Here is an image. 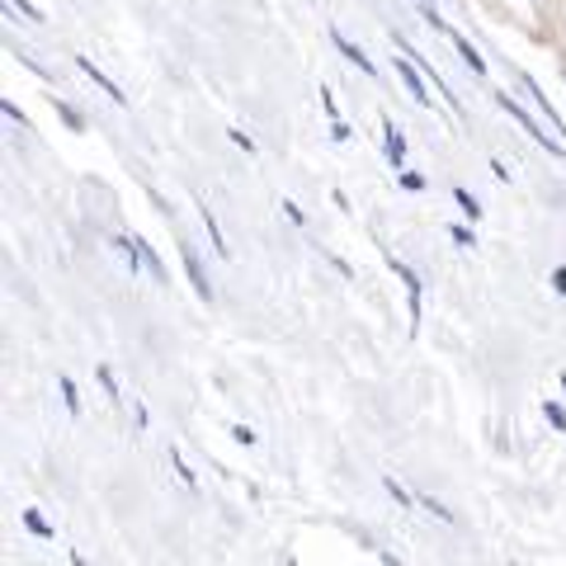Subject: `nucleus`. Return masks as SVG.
Wrapping results in <instances>:
<instances>
[{
  "label": "nucleus",
  "instance_id": "nucleus-1",
  "mask_svg": "<svg viewBox=\"0 0 566 566\" xmlns=\"http://www.w3.org/2000/svg\"><path fill=\"white\" fill-rule=\"evenodd\" d=\"M501 109H505L510 118H520V123H524V133H528V137H534V142H538V147H547V151H557V156H562V142H557V137H547V133L538 128V123H534V118H528V114H524V109H520V104H515V99H510V95H501Z\"/></svg>",
  "mask_w": 566,
  "mask_h": 566
},
{
  "label": "nucleus",
  "instance_id": "nucleus-2",
  "mask_svg": "<svg viewBox=\"0 0 566 566\" xmlns=\"http://www.w3.org/2000/svg\"><path fill=\"white\" fill-rule=\"evenodd\" d=\"M524 91H528V95H534V104H538V109H543V118H547V123H553V133H566V123H562V118L553 114V104H547V95L538 91V81H534V76H524Z\"/></svg>",
  "mask_w": 566,
  "mask_h": 566
},
{
  "label": "nucleus",
  "instance_id": "nucleus-3",
  "mask_svg": "<svg viewBox=\"0 0 566 566\" xmlns=\"http://www.w3.org/2000/svg\"><path fill=\"white\" fill-rule=\"evenodd\" d=\"M331 39H335V48H340V52H345V57H349L354 66H359V71H368V76H374V62H368V57H364V52H359V48H354V43L345 39V33H340V29H335V33H331Z\"/></svg>",
  "mask_w": 566,
  "mask_h": 566
},
{
  "label": "nucleus",
  "instance_id": "nucleus-4",
  "mask_svg": "<svg viewBox=\"0 0 566 566\" xmlns=\"http://www.w3.org/2000/svg\"><path fill=\"white\" fill-rule=\"evenodd\" d=\"M397 71H401V81H406V91H411V99L416 104H430V95H424V81L416 76V66L411 62H397Z\"/></svg>",
  "mask_w": 566,
  "mask_h": 566
},
{
  "label": "nucleus",
  "instance_id": "nucleus-5",
  "mask_svg": "<svg viewBox=\"0 0 566 566\" xmlns=\"http://www.w3.org/2000/svg\"><path fill=\"white\" fill-rule=\"evenodd\" d=\"M449 39H453V48H458V52H463V62H468V66L476 71V76H482V71H486V62L476 57V48H472V43L463 39V33H449Z\"/></svg>",
  "mask_w": 566,
  "mask_h": 566
},
{
  "label": "nucleus",
  "instance_id": "nucleus-6",
  "mask_svg": "<svg viewBox=\"0 0 566 566\" xmlns=\"http://www.w3.org/2000/svg\"><path fill=\"white\" fill-rule=\"evenodd\" d=\"M185 264H189V279H193V289H199V297H212L208 279H203V270H199V260H193V251H189V245H185Z\"/></svg>",
  "mask_w": 566,
  "mask_h": 566
},
{
  "label": "nucleus",
  "instance_id": "nucleus-7",
  "mask_svg": "<svg viewBox=\"0 0 566 566\" xmlns=\"http://www.w3.org/2000/svg\"><path fill=\"white\" fill-rule=\"evenodd\" d=\"M382 128H387V156H392V161L401 166V156H406V142H401V133L392 128V123H382Z\"/></svg>",
  "mask_w": 566,
  "mask_h": 566
},
{
  "label": "nucleus",
  "instance_id": "nucleus-8",
  "mask_svg": "<svg viewBox=\"0 0 566 566\" xmlns=\"http://www.w3.org/2000/svg\"><path fill=\"white\" fill-rule=\"evenodd\" d=\"M547 420H553L557 430H566V411H562V406H547Z\"/></svg>",
  "mask_w": 566,
  "mask_h": 566
},
{
  "label": "nucleus",
  "instance_id": "nucleus-9",
  "mask_svg": "<svg viewBox=\"0 0 566 566\" xmlns=\"http://www.w3.org/2000/svg\"><path fill=\"white\" fill-rule=\"evenodd\" d=\"M553 283H557V293H566V270H557V274H553Z\"/></svg>",
  "mask_w": 566,
  "mask_h": 566
}]
</instances>
